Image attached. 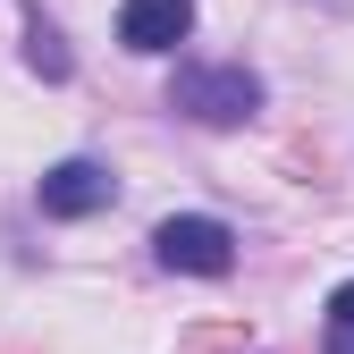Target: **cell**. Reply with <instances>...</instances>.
I'll use <instances>...</instances> for the list:
<instances>
[{
  "mask_svg": "<svg viewBox=\"0 0 354 354\" xmlns=\"http://www.w3.org/2000/svg\"><path fill=\"white\" fill-rule=\"evenodd\" d=\"M26 59H34L42 76H68V51H59V34L42 26V17H34V34H26Z\"/></svg>",
  "mask_w": 354,
  "mask_h": 354,
  "instance_id": "cell-6",
  "label": "cell"
},
{
  "mask_svg": "<svg viewBox=\"0 0 354 354\" xmlns=\"http://www.w3.org/2000/svg\"><path fill=\"white\" fill-rule=\"evenodd\" d=\"M169 110H186V118H203V127H236V118L261 110V84H253L245 68H177Z\"/></svg>",
  "mask_w": 354,
  "mask_h": 354,
  "instance_id": "cell-1",
  "label": "cell"
},
{
  "mask_svg": "<svg viewBox=\"0 0 354 354\" xmlns=\"http://www.w3.org/2000/svg\"><path fill=\"white\" fill-rule=\"evenodd\" d=\"M194 34V0H127L118 9V42L127 51H177Z\"/></svg>",
  "mask_w": 354,
  "mask_h": 354,
  "instance_id": "cell-3",
  "label": "cell"
},
{
  "mask_svg": "<svg viewBox=\"0 0 354 354\" xmlns=\"http://www.w3.org/2000/svg\"><path fill=\"white\" fill-rule=\"evenodd\" d=\"M118 186H110V169L93 160H59V169H42V211L51 219H84V211H102Z\"/></svg>",
  "mask_w": 354,
  "mask_h": 354,
  "instance_id": "cell-4",
  "label": "cell"
},
{
  "mask_svg": "<svg viewBox=\"0 0 354 354\" xmlns=\"http://www.w3.org/2000/svg\"><path fill=\"white\" fill-rule=\"evenodd\" d=\"M329 321H354V287H337V295H329Z\"/></svg>",
  "mask_w": 354,
  "mask_h": 354,
  "instance_id": "cell-8",
  "label": "cell"
},
{
  "mask_svg": "<svg viewBox=\"0 0 354 354\" xmlns=\"http://www.w3.org/2000/svg\"><path fill=\"white\" fill-rule=\"evenodd\" d=\"M160 261H169V270H194V279H228L236 270V236L228 228H219V219H160Z\"/></svg>",
  "mask_w": 354,
  "mask_h": 354,
  "instance_id": "cell-2",
  "label": "cell"
},
{
  "mask_svg": "<svg viewBox=\"0 0 354 354\" xmlns=\"http://www.w3.org/2000/svg\"><path fill=\"white\" fill-rule=\"evenodd\" d=\"M177 354H253V321H194L186 337H177Z\"/></svg>",
  "mask_w": 354,
  "mask_h": 354,
  "instance_id": "cell-5",
  "label": "cell"
},
{
  "mask_svg": "<svg viewBox=\"0 0 354 354\" xmlns=\"http://www.w3.org/2000/svg\"><path fill=\"white\" fill-rule=\"evenodd\" d=\"M329 354H354V321H329Z\"/></svg>",
  "mask_w": 354,
  "mask_h": 354,
  "instance_id": "cell-7",
  "label": "cell"
}]
</instances>
